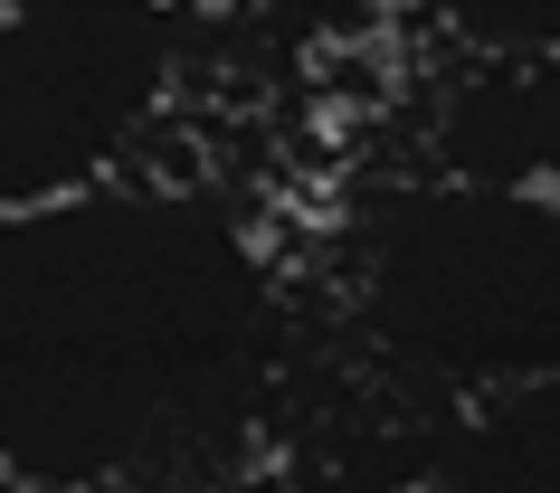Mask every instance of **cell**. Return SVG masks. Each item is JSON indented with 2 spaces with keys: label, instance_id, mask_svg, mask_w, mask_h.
Here are the masks:
<instances>
[{
  "label": "cell",
  "instance_id": "cell-4",
  "mask_svg": "<svg viewBox=\"0 0 560 493\" xmlns=\"http://www.w3.org/2000/svg\"><path fill=\"white\" fill-rule=\"evenodd\" d=\"M409 172L560 200V58L438 48L409 95Z\"/></svg>",
  "mask_w": 560,
  "mask_h": 493
},
{
  "label": "cell",
  "instance_id": "cell-5",
  "mask_svg": "<svg viewBox=\"0 0 560 493\" xmlns=\"http://www.w3.org/2000/svg\"><path fill=\"white\" fill-rule=\"evenodd\" d=\"M409 493H560V379L438 408Z\"/></svg>",
  "mask_w": 560,
  "mask_h": 493
},
{
  "label": "cell",
  "instance_id": "cell-6",
  "mask_svg": "<svg viewBox=\"0 0 560 493\" xmlns=\"http://www.w3.org/2000/svg\"><path fill=\"white\" fill-rule=\"evenodd\" d=\"M438 48H513V58H560V0H409Z\"/></svg>",
  "mask_w": 560,
  "mask_h": 493
},
{
  "label": "cell",
  "instance_id": "cell-7",
  "mask_svg": "<svg viewBox=\"0 0 560 493\" xmlns=\"http://www.w3.org/2000/svg\"><path fill=\"white\" fill-rule=\"evenodd\" d=\"M0 493H30V484H10V474H0Z\"/></svg>",
  "mask_w": 560,
  "mask_h": 493
},
{
  "label": "cell",
  "instance_id": "cell-3",
  "mask_svg": "<svg viewBox=\"0 0 560 493\" xmlns=\"http://www.w3.org/2000/svg\"><path fill=\"white\" fill-rule=\"evenodd\" d=\"M190 38V0H0V209L143 172Z\"/></svg>",
  "mask_w": 560,
  "mask_h": 493
},
{
  "label": "cell",
  "instance_id": "cell-1",
  "mask_svg": "<svg viewBox=\"0 0 560 493\" xmlns=\"http://www.w3.org/2000/svg\"><path fill=\"white\" fill-rule=\"evenodd\" d=\"M304 371V285L257 209L124 172L0 209V474L30 493H237Z\"/></svg>",
  "mask_w": 560,
  "mask_h": 493
},
{
  "label": "cell",
  "instance_id": "cell-2",
  "mask_svg": "<svg viewBox=\"0 0 560 493\" xmlns=\"http://www.w3.org/2000/svg\"><path fill=\"white\" fill-rule=\"evenodd\" d=\"M332 322L389 408H466L560 379V200L389 180L342 219Z\"/></svg>",
  "mask_w": 560,
  "mask_h": 493
}]
</instances>
